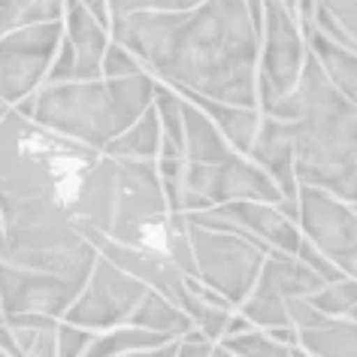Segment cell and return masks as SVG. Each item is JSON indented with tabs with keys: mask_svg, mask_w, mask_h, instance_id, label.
<instances>
[{
	"mask_svg": "<svg viewBox=\"0 0 357 357\" xmlns=\"http://www.w3.org/2000/svg\"><path fill=\"white\" fill-rule=\"evenodd\" d=\"M109 40L182 97L257 109L261 31L243 0H203L188 13L112 15Z\"/></svg>",
	"mask_w": 357,
	"mask_h": 357,
	"instance_id": "cell-1",
	"label": "cell"
},
{
	"mask_svg": "<svg viewBox=\"0 0 357 357\" xmlns=\"http://www.w3.org/2000/svg\"><path fill=\"white\" fill-rule=\"evenodd\" d=\"M297 97L300 119L294 121L297 185L318 188L357 206V106L327 82L312 52L303 64Z\"/></svg>",
	"mask_w": 357,
	"mask_h": 357,
	"instance_id": "cell-2",
	"label": "cell"
},
{
	"mask_svg": "<svg viewBox=\"0 0 357 357\" xmlns=\"http://www.w3.org/2000/svg\"><path fill=\"white\" fill-rule=\"evenodd\" d=\"M158 82L149 73L130 79L43 85L33 94V121L85 149L103 151L151 109Z\"/></svg>",
	"mask_w": 357,
	"mask_h": 357,
	"instance_id": "cell-3",
	"label": "cell"
},
{
	"mask_svg": "<svg viewBox=\"0 0 357 357\" xmlns=\"http://www.w3.org/2000/svg\"><path fill=\"white\" fill-rule=\"evenodd\" d=\"M173 218L176 215H169L155 160H115V206L106 239L167 255V234Z\"/></svg>",
	"mask_w": 357,
	"mask_h": 357,
	"instance_id": "cell-4",
	"label": "cell"
},
{
	"mask_svg": "<svg viewBox=\"0 0 357 357\" xmlns=\"http://www.w3.org/2000/svg\"><path fill=\"white\" fill-rule=\"evenodd\" d=\"M188 221V218H185ZM188 243L197 266V282L239 309L264 270L266 252L236 234L206 230L188 221Z\"/></svg>",
	"mask_w": 357,
	"mask_h": 357,
	"instance_id": "cell-5",
	"label": "cell"
},
{
	"mask_svg": "<svg viewBox=\"0 0 357 357\" xmlns=\"http://www.w3.org/2000/svg\"><path fill=\"white\" fill-rule=\"evenodd\" d=\"M309 46L297 15L282 0H264L261 61H257V112L297 91Z\"/></svg>",
	"mask_w": 357,
	"mask_h": 357,
	"instance_id": "cell-6",
	"label": "cell"
},
{
	"mask_svg": "<svg viewBox=\"0 0 357 357\" xmlns=\"http://www.w3.org/2000/svg\"><path fill=\"white\" fill-rule=\"evenodd\" d=\"M64 40V22L15 28L0 37V100L15 109L46 85Z\"/></svg>",
	"mask_w": 357,
	"mask_h": 357,
	"instance_id": "cell-7",
	"label": "cell"
},
{
	"mask_svg": "<svg viewBox=\"0 0 357 357\" xmlns=\"http://www.w3.org/2000/svg\"><path fill=\"white\" fill-rule=\"evenodd\" d=\"M300 234L348 279H357V206L300 185Z\"/></svg>",
	"mask_w": 357,
	"mask_h": 357,
	"instance_id": "cell-8",
	"label": "cell"
},
{
	"mask_svg": "<svg viewBox=\"0 0 357 357\" xmlns=\"http://www.w3.org/2000/svg\"><path fill=\"white\" fill-rule=\"evenodd\" d=\"M146 284L130 279L128 273H121L119 266H112L109 261L97 257L91 275H88L82 294L76 297V303L67 309L64 324L70 327H82L91 333H106L121 324H128L133 309L139 306V300L146 297Z\"/></svg>",
	"mask_w": 357,
	"mask_h": 357,
	"instance_id": "cell-9",
	"label": "cell"
},
{
	"mask_svg": "<svg viewBox=\"0 0 357 357\" xmlns=\"http://www.w3.org/2000/svg\"><path fill=\"white\" fill-rule=\"evenodd\" d=\"M185 191L197 194L212 209L227 203H282V191L255 160L230 155L221 164H185Z\"/></svg>",
	"mask_w": 357,
	"mask_h": 357,
	"instance_id": "cell-10",
	"label": "cell"
},
{
	"mask_svg": "<svg viewBox=\"0 0 357 357\" xmlns=\"http://www.w3.org/2000/svg\"><path fill=\"white\" fill-rule=\"evenodd\" d=\"M85 284L67 282L49 273L22 270L0 261V312L3 318L40 315L49 321H64L67 309L76 303Z\"/></svg>",
	"mask_w": 357,
	"mask_h": 357,
	"instance_id": "cell-11",
	"label": "cell"
},
{
	"mask_svg": "<svg viewBox=\"0 0 357 357\" xmlns=\"http://www.w3.org/2000/svg\"><path fill=\"white\" fill-rule=\"evenodd\" d=\"M97 257L119 266L121 273H128L130 279L142 282L149 291L160 294V297L169 300L182 312L188 309V303H191L188 279H185L182 270H178L164 252H155V248H130V245L112 243V239L103 236L100 243H97Z\"/></svg>",
	"mask_w": 357,
	"mask_h": 357,
	"instance_id": "cell-12",
	"label": "cell"
},
{
	"mask_svg": "<svg viewBox=\"0 0 357 357\" xmlns=\"http://www.w3.org/2000/svg\"><path fill=\"white\" fill-rule=\"evenodd\" d=\"M215 209L243 230L248 243L261 245L266 255L270 252L297 255L303 234L291 218L282 215L279 206H270V203H227V206H215Z\"/></svg>",
	"mask_w": 357,
	"mask_h": 357,
	"instance_id": "cell-13",
	"label": "cell"
},
{
	"mask_svg": "<svg viewBox=\"0 0 357 357\" xmlns=\"http://www.w3.org/2000/svg\"><path fill=\"white\" fill-rule=\"evenodd\" d=\"M248 160H255L279 185L284 200H297L300 185L294 173V121H275L261 115V128H257Z\"/></svg>",
	"mask_w": 357,
	"mask_h": 357,
	"instance_id": "cell-14",
	"label": "cell"
},
{
	"mask_svg": "<svg viewBox=\"0 0 357 357\" xmlns=\"http://www.w3.org/2000/svg\"><path fill=\"white\" fill-rule=\"evenodd\" d=\"M64 40L76 55L73 82H97L103 79V55L109 46V28H103L79 0H67L64 6Z\"/></svg>",
	"mask_w": 357,
	"mask_h": 357,
	"instance_id": "cell-15",
	"label": "cell"
},
{
	"mask_svg": "<svg viewBox=\"0 0 357 357\" xmlns=\"http://www.w3.org/2000/svg\"><path fill=\"white\" fill-rule=\"evenodd\" d=\"M306 37L309 52L315 55L321 73L327 76V82L336 88L345 100H351L357 106V52L336 46L333 40H327L318 28L312 33H303Z\"/></svg>",
	"mask_w": 357,
	"mask_h": 357,
	"instance_id": "cell-16",
	"label": "cell"
},
{
	"mask_svg": "<svg viewBox=\"0 0 357 357\" xmlns=\"http://www.w3.org/2000/svg\"><path fill=\"white\" fill-rule=\"evenodd\" d=\"M185 160L188 164H221L234 155V149L227 146V139L221 137L215 121L209 119L200 106L185 100Z\"/></svg>",
	"mask_w": 357,
	"mask_h": 357,
	"instance_id": "cell-17",
	"label": "cell"
},
{
	"mask_svg": "<svg viewBox=\"0 0 357 357\" xmlns=\"http://www.w3.org/2000/svg\"><path fill=\"white\" fill-rule=\"evenodd\" d=\"M264 284L279 294L282 300H294V297H312L315 291L324 288V282L309 270L306 264H300L294 255H282V252H270L264 261V270L257 275Z\"/></svg>",
	"mask_w": 357,
	"mask_h": 357,
	"instance_id": "cell-18",
	"label": "cell"
},
{
	"mask_svg": "<svg viewBox=\"0 0 357 357\" xmlns=\"http://www.w3.org/2000/svg\"><path fill=\"white\" fill-rule=\"evenodd\" d=\"M194 106H200L203 112L215 121V128L221 130V137L227 139V146L236 151V155L248 158L252 151V142L257 137V128H261V112L257 109H243V106H227V103H212V100H200V97H185Z\"/></svg>",
	"mask_w": 357,
	"mask_h": 357,
	"instance_id": "cell-19",
	"label": "cell"
},
{
	"mask_svg": "<svg viewBox=\"0 0 357 357\" xmlns=\"http://www.w3.org/2000/svg\"><path fill=\"white\" fill-rule=\"evenodd\" d=\"M160 142H164V133H160L158 112L151 106L139 121H133L119 139H112L103 149V155L112 160H158Z\"/></svg>",
	"mask_w": 357,
	"mask_h": 357,
	"instance_id": "cell-20",
	"label": "cell"
},
{
	"mask_svg": "<svg viewBox=\"0 0 357 357\" xmlns=\"http://www.w3.org/2000/svg\"><path fill=\"white\" fill-rule=\"evenodd\" d=\"M297 348L309 357H357V321L327 318L321 327L300 333Z\"/></svg>",
	"mask_w": 357,
	"mask_h": 357,
	"instance_id": "cell-21",
	"label": "cell"
},
{
	"mask_svg": "<svg viewBox=\"0 0 357 357\" xmlns=\"http://www.w3.org/2000/svg\"><path fill=\"white\" fill-rule=\"evenodd\" d=\"M128 324L151 330V333H160V336H169V339H182L194 330V321L178 306H173V303L164 300L155 291H146V297H142L139 306L133 309Z\"/></svg>",
	"mask_w": 357,
	"mask_h": 357,
	"instance_id": "cell-22",
	"label": "cell"
},
{
	"mask_svg": "<svg viewBox=\"0 0 357 357\" xmlns=\"http://www.w3.org/2000/svg\"><path fill=\"white\" fill-rule=\"evenodd\" d=\"M167 342H176L169 336L151 333V330L133 327V324H121L115 330H106V333H97L88 345L85 357H121L130 351H149V348H160Z\"/></svg>",
	"mask_w": 357,
	"mask_h": 357,
	"instance_id": "cell-23",
	"label": "cell"
},
{
	"mask_svg": "<svg viewBox=\"0 0 357 357\" xmlns=\"http://www.w3.org/2000/svg\"><path fill=\"white\" fill-rule=\"evenodd\" d=\"M160 121V133H164V142H160V155H173V158H185V97L173 91L169 85L155 88V100H151ZM158 155V158H160Z\"/></svg>",
	"mask_w": 357,
	"mask_h": 357,
	"instance_id": "cell-24",
	"label": "cell"
},
{
	"mask_svg": "<svg viewBox=\"0 0 357 357\" xmlns=\"http://www.w3.org/2000/svg\"><path fill=\"white\" fill-rule=\"evenodd\" d=\"M309 303L324 318H348L351 309L357 306V279H348L345 275L339 282H330L321 291L312 294Z\"/></svg>",
	"mask_w": 357,
	"mask_h": 357,
	"instance_id": "cell-25",
	"label": "cell"
},
{
	"mask_svg": "<svg viewBox=\"0 0 357 357\" xmlns=\"http://www.w3.org/2000/svg\"><path fill=\"white\" fill-rule=\"evenodd\" d=\"M218 345H225L227 351H234L236 357H294L291 345L275 342L266 330H257V327L245 330V333H239V336H230Z\"/></svg>",
	"mask_w": 357,
	"mask_h": 357,
	"instance_id": "cell-26",
	"label": "cell"
},
{
	"mask_svg": "<svg viewBox=\"0 0 357 357\" xmlns=\"http://www.w3.org/2000/svg\"><path fill=\"white\" fill-rule=\"evenodd\" d=\"M203 0H106L112 15H133V13H188Z\"/></svg>",
	"mask_w": 357,
	"mask_h": 357,
	"instance_id": "cell-27",
	"label": "cell"
},
{
	"mask_svg": "<svg viewBox=\"0 0 357 357\" xmlns=\"http://www.w3.org/2000/svg\"><path fill=\"white\" fill-rule=\"evenodd\" d=\"M100 73H103V79H130V76L146 73V70H142V64L130 55L128 49L109 40V46H106V55H103Z\"/></svg>",
	"mask_w": 357,
	"mask_h": 357,
	"instance_id": "cell-28",
	"label": "cell"
},
{
	"mask_svg": "<svg viewBox=\"0 0 357 357\" xmlns=\"http://www.w3.org/2000/svg\"><path fill=\"white\" fill-rule=\"evenodd\" d=\"M294 257H297V261H300V264H306V266H309V270H312V273H315V275H318V279H321V282H324V284H330V282H339V279H345V275H342V273H339V270H336V266H333V264H330V261H327V257H324V255H321V252H318V248H315V245H312V243H309V239H300V248H297V255H294Z\"/></svg>",
	"mask_w": 357,
	"mask_h": 357,
	"instance_id": "cell-29",
	"label": "cell"
},
{
	"mask_svg": "<svg viewBox=\"0 0 357 357\" xmlns=\"http://www.w3.org/2000/svg\"><path fill=\"white\" fill-rule=\"evenodd\" d=\"M97 333L91 330H82V327H70L61 321L58 324V357H85L88 345Z\"/></svg>",
	"mask_w": 357,
	"mask_h": 357,
	"instance_id": "cell-30",
	"label": "cell"
},
{
	"mask_svg": "<svg viewBox=\"0 0 357 357\" xmlns=\"http://www.w3.org/2000/svg\"><path fill=\"white\" fill-rule=\"evenodd\" d=\"M321 13H327L348 37L357 40V0H318Z\"/></svg>",
	"mask_w": 357,
	"mask_h": 357,
	"instance_id": "cell-31",
	"label": "cell"
},
{
	"mask_svg": "<svg viewBox=\"0 0 357 357\" xmlns=\"http://www.w3.org/2000/svg\"><path fill=\"white\" fill-rule=\"evenodd\" d=\"M212 348H215V342H209L203 333H197V330H191L188 336H182L176 342V354L173 357H209Z\"/></svg>",
	"mask_w": 357,
	"mask_h": 357,
	"instance_id": "cell-32",
	"label": "cell"
},
{
	"mask_svg": "<svg viewBox=\"0 0 357 357\" xmlns=\"http://www.w3.org/2000/svg\"><path fill=\"white\" fill-rule=\"evenodd\" d=\"M33 3V0H0V37H6L10 31L19 28L24 10Z\"/></svg>",
	"mask_w": 357,
	"mask_h": 357,
	"instance_id": "cell-33",
	"label": "cell"
},
{
	"mask_svg": "<svg viewBox=\"0 0 357 357\" xmlns=\"http://www.w3.org/2000/svg\"><path fill=\"white\" fill-rule=\"evenodd\" d=\"M79 3H82L103 28H109V6H106V0H79Z\"/></svg>",
	"mask_w": 357,
	"mask_h": 357,
	"instance_id": "cell-34",
	"label": "cell"
},
{
	"mask_svg": "<svg viewBox=\"0 0 357 357\" xmlns=\"http://www.w3.org/2000/svg\"><path fill=\"white\" fill-rule=\"evenodd\" d=\"M176 342H167L160 348H149V351H130V354H121V357H173L176 354Z\"/></svg>",
	"mask_w": 357,
	"mask_h": 357,
	"instance_id": "cell-35",
	"label": "cell"
},
{
	"mask_svg": "<svg viewBox=\"0 0 357 357\" xmlns=\"http://www.w3.org/2000/svg\"><path fill=\"white\" fill-rule=\"evenodd\" d=\"M243 3H245L248 15H252L255 28H257V31H264V0H243Z\"/></svg>",
	"mask_w": 357,
	"mask_h": 357,
	"instance_id": "cell-36",
	"label": "cell"
},
{
	"mask_svg": "<svg viewBox=\"0 0 357 357\" xmlns=\"http://www.w3.org/2000/svg\"><path fill=\"white\" fill-rule=\"evenodd\" d=\"M209 357H236L234 351H227V348L225 345H215V348H212V354Z\"/></svg>",
	"mask_w": 357,
	"mask_h": 357,
	"instance_id": "cell-37",
	"label": "cell"
},
{
	"mask_svg": "<svg viewBox=\"0 0 357 357\" xmlns=\"http://www.w3.org/2000/svg\"><path fill=\"white\" fill-rule=\"evenodd\" d=\"M3 245H6V234H3V215H0V252H3Z\"/></svg>",
	"mask_w": 357,
	"mask_h": 357,
	"instance_id": "cell-38",
	"label": "cell"
},
{
	"mask_svg": "<svg viewBox=\"0 0 357 357\" xmlns=\"http://www.w3.org/2000/svg\"><path fill=\"white\" fill-rule=\"evenodd\" d=\"M6 112H10V106H6L3 100H0V121H3V115H6Z\"/></svg>",
	"mask_w": 357,
	"mask_h": 357,
	"instance_id": "cell-39",
	"label": "cell"
},
{
	"mask_svg": "<svg viewBox=\"0 0 357 357\" xmlns=\"http://www.w3.org/2000/svg\"><path fill=\"white\" fill-rule=\"evenodd\" d=\"M0 357H10V354H6V351H0Z\"/></svg>",
	"mask_w": 357,
	"mask_h": 357,
	"instance_id": "cell-40",
	"label": "cell"
},
{
	"mask_svg": "<svg viewBox=\"0 0 357 357\" xmlns=\"http://www.w3.org/2000/svg\"><path fill=\"white\" fill-rule=\"evenodd\" d=\"M0 324H3V312H0Z\"/></svg>",
	"mask_w": 357,
	"mask_h": 357,
	"instance_id": "cell-41",
	"label": "cell"
}]
</instances>
